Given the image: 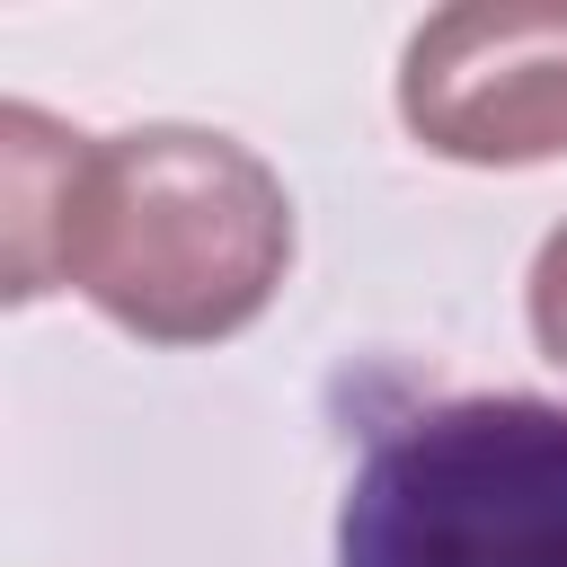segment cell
<instances>
[{
	"mask_svg": "<svg viewBox=\"0 0 567 567\" xmlns=\"http://www.w3.org/2000/svg\"><path fill=\"white\" fill-rule=\"evenodd\" d=\"M292 275L284 177L213 124L71 133L0 106V292H80L142 346H221Z\"/></svg>",
	"mask_w": 567,
	"mask_h": 567,
	"instance_id": "cell-1",
	"label": "cell"
},
{
	"mask_svg": "<svg viewBox=\"0 0 567 567\" xmlns=\"http://www.w3.org/2000/svg\"><path fill=\"white\" fill-rule=\"evenodd\" d=\"M337 567H567V408L470 390L399 416L346 478Z\"/></svg>",
	"mask_w": 567,
	"mask_h": 567,
	"instance_id": "cell-2",
	"label": "cell"
},
{
	"mask_svg": "<svg viewBox=\"0 0 567 567\" xmlns=\"http://www.w3.org/2000/svg\"><path fill=\"white\" fill-rule=\"evenodd\" d=\"M399 124L461 168L567 159V0H461L399 53Z\"/></svg>",
	"mask_w": 567,
	"mask_h": 567,
	"instance_id": "cell-3",
	"label": "cell"
},
{
	"mask_svg": "<svg viewBox=\"0 0 567 567\" xmlns=\"http://www.w3.org/2000/svg\"><path fill=\"white\" fill-rule=\"evenodd\" d=\"M523 310H532V346L567 372V221L540 239L532 257V284H523Z\"/></svg>",
	"mask_w": 567,
	"mask_h": 567,
	"instance_id": "cell-4",
	"label": "cell"
}]
</instances>
